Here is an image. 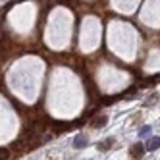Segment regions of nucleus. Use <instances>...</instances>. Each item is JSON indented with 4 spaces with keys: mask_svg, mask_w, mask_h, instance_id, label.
Listing matches in <instances>:
<instances>
[{
    "mask_svg": "<svg viewBox=\"0 0 160 160\" xmlns=\"http://www.w3.org/2000/svg\"><path fill=\"white\" fill-rule=\"evenodd\" d=\"M145 147H147V151H156V148L160 147V137H151Z\"/></svg>",
    "mask_w": 160,
    "mask_h": 160,
    "instance_id": "obj_4",
    "label": "nucleus"
},
{
    "mask_svg": "<svg viewBox=\"0 0 160 160\" xmlns=\"http://www.w3.org/2000/svg\"><path fill=\"white\" fill-rule=\"evenodd\" d=\"M106 122H108V116H98V118H95L93 122H91V125H93V128H104L106 125Z\"/></svg>",
    "mask_w": 160,
    "mask_h": 160,
    "instance_id": "obj_5",
    "label": "nucleus"
},
{
    "mask_svg": "<svg viewBox=\"0 0 160 160\" xmlns=\"http://www.w3.org/2000/svg\"><path fill=\"white\" fill-rule=\"evenodd\" d=\"M16 2H23V0H12V2H10V4H8V8H10V6H12V4H16Z\"/></svg>",
    "mask_w": 160,
    "mask_h": 160,
    "instance_id": "obj_9",
    "label": "nucleus"
},
{
    "mask_svg": "<svg viewBox=\"0 0 160 160\" xmlns=\"http://www.w3.org/2000/svg\"><path fill=\"white\" fill-rule=\"evenodd\" d=\"M87 143H89V139H87V135H75V139H73V148H85L87 147Z\"/></svg>",
    "mask_w": 160,
    "mask_h": 160,
    "instance_id": "obj_3",
    "label": "nucleus"
},
{
    "mask_svg": "<svg viewBox=\"0 0 160 160\" xmlns=\"http://www.w3.org/2000/svg\"><path fill=\"white\" fill-rule=\"evenodd\" d=\"M154 98H156V95H151V98H148V100L145 102V106H148V104H152V102H154Z\"/></svg>",
    "mask_w": 160,
    "mask_h": 160,
    "instance_id": "obj_8",
    "label": "nucleus"
},
{
    "mask_svg": "<svg viewBox=\"0 0 160 160\" xmlns=\"http://www.w3.org/2000/svg\"><path fill=\"white\" fill-rule=\"evenodd\" d=\"M151 129H152L151 125H143V128L139 129V137H147L148 133H151Z\"/></svg>",
    "mask_w": 160,
    "mask_h": 160,
    "instance_id": "obj_6",
    "label": "nucleus"
},
{
    "mask_svg": "<svg viewBox=\"0 0 160 160\" xmlns=\"http://www.w3.org/2000/svg\"><path fill=\"white\" fill-rule=\"evenodd\" d=\"M145 152H147V147H143L141 143H135V145H131V148H129V154H131L133 158H143Z\"/></svg>",
    "mask_w": 160,
    "mask_h": 160,
    "instance_id": "obj_1",
    "label": "nucleus"
},
{
    "mask_svg": "<svg viewBox=\"0 0 160 160\" xmlns=\"http://www.w3.org/2000/svg\"><path fill=\"white\" fill-rule=\"evenodd\" d=\"M0 158H2V160L10 158V151H8V148H2V151H0Z\"/></svg>",
    "mask_w": 160,
    "mask_h": 160,
    "instance_id": "obj_7",
    "label": "nucleus"
},
{
    "mask_svg": "<svg viewBox=\"0 0 160 160\" xmlns=\"http://www.w3.org/2000/svg\"><path fill=\"white\" fill-rule=\"evenodd\" d=\"M114 143H116V139H114V137H108V139L100 141V143L97 145V148H98L100 152H106V151H110V148L114 147Z\"/></svg>",
    "mask_w": 160,
    "mask_h": 160,
    "instance_id": "obj_2",
    "label": "nucleus"
}]
</instances>
